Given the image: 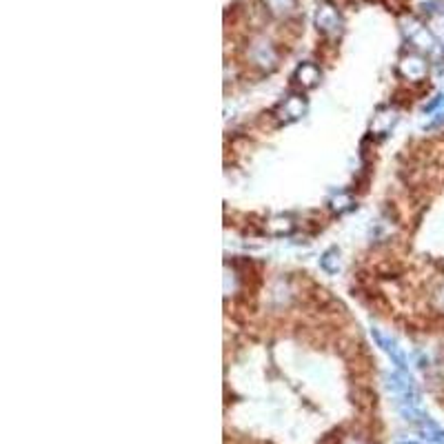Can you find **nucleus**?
Instances as JSON below:
<instances>
[{
	"mask_svg": "<svg viewBox=\"0 0 444 444\" xmlns=\"http://www.w3.org/2000/svg\"><path fill=\"white\" fill-rule=\"evenodd\" d=\"M371 337H373V340H376V345L389 355L391 364H394L398 371H408V360H406V355L402 353V349L398 347V342L394 340V337L384 335L380 329H371Z\"/></svg>",
	"mask_w": 444,
	"mask_h": 444,
	"instance_id": "1",
	"label": "nucleus"
},
{
	"mask_svg": "<svg viewBox=\"0 0 444 444\" xmlns=\"http://www.w3.org/2000/svg\"><path fill=\"white\" fill-rule=\"evenodd\" d=\"M315 25L320 31H335L340 27V16H337V9H333L331 5H320L318 13H315Z\"/></svg>",
	"mask_w": 444,
	"mask_h": 444,
	"instance_id": "2",
	"label": "nucleus"
},
{
	"mask_svg": "<svg viewBox=\"0 0 444 444\" xmlns=\"http://www.w3.org/2000/svg\"><path fill=\"white\" fill-rule=\"evenodd\" d=\"M305 112H307V102L302 100L300 96H291V98H287L280 104V118L287 120V122L302 118V116H305Z\"/></svg>",
	"mask_w": 444,
	"mask_h": 444,
	"instance_id": "3",
	"label": "nucleus"
},
{
	"mask_svg": "<svg viewBox=\"0 0 444 444\" xmlns=\"http://www.w3.org/2000/svg\"><path fill=\"white\" fill-rule=\"evenodd\" d=\"M400 74L408 80H420L426 74V65L418 56H408L400 63Z\"/></svg>",
	"mask_w": 444,
	"mask_h": 444,
	"instance_id": "4",
	"label": "nucleus"
},
{
	"mask_svg": "<svg viewBox=\"0 0 444 444\" xmlns=\"http://www.w3.org/2000/svg\"><path fill=\"white\" fill-rule=\"evenodd\" d=\"M296 80L302 89H311L320 82V71L313 63H305L296 69Z\"/></svg>",
	"mask_w": 444,
	"mask_h": 444,
	"instance_id": "5",
	"label": "nucleus"
},
{
	"mask_svg": "<svg viewBox=\"0 0 444 444\" xmlns=\"http://www.w3.org/2000/svg\"><path fill=\"white\" fill-rule=\"evenodd\" d=\"M396 120H398L396 109H384V112H380L376 118H373V122H371V131H373V134H378V136H384V134L391 131V127H394V124H396Z\"/></svg>",
	"mask_w": 444,
	"mask_h": 444,
	"instance_id": "6",
	"label": "nucleus"
},
{
	"mask_svg": "<svg viewBox=\"0 0 444 444\" xmlns=\"http://www.w3.org/2000/svg\"><path fill=\"white\" fill-rule=\"evenodd\" d=\"M418 440L422 444H444V431L440 429V426H435L433 422L424 424L422 431L418 433Z\"/></svg>",
	"mask_w": 444,
	"mask_h": 444,
	"instance_id": "7",
	"label": "nucleus"
},
{
	"mask_svg": "<svg viewBox=\"0 0 444 444\" xmlns=\"http://www.w3.org/2000/svg\"><path fill=\"white\" fill-rule=\"evenodd\" d=\"M320 266L327 274H337V269H340V254H337V249H327L323 258H320Z\"/></svg>",
	"mask_w": 444,
	"mask_h": 444,
	"instance_id": "8",
	"label": "nucleus"
},
{
	"mask_svg": "<svg viewBox=\"0 0 444 444\" xmlns=\"http://www.w3.org/2000/svg\"><path fill=\"white\" fill-rule=\"evenodd\" d=\"M266 229H269V234H274V236H284V234H291L293 222H291V218L278 216V218H271L269 222H266Z\"/></svg>",
	"mask_w": 444,
	"mask_h": 444,
	"instance_id": "9",
	"label": "nucleus"
},
{
	"mask_svg": "<svg viewBox=\"0 0 444 444\" xmlns=\"http://www.w3.org/2000/svg\"><path fill=\"white\" fill-rule=\"evenodd\" d=\"M353 198L349 193H337L335 198L331 200V209L335 211V213H345V211H349V209H353Z\"/></svg>",
	"mask_w": 444,
	"mask_h": 444,
	"instance_id": "10",
	"label": "nucleus"
},
{
	"mask_svg": "<svg viewBox=\"0 0 444 444\" xmlns=\"http://www.w3.org/2000/svg\"><path fill=\"white\" fill-rule=\"evenodd\" d=\"M398 444H422V442L416 438V440H404V442H398Z\"/></svg>",
	"mask_w": 444,
	"mask_h": 444,
	"instance_id": "11",
	"label": "nucleus"
},
{
	"mask_svg": "<svg viewBox=\"0 0 444 444\" xmlns=\"http://www.w3.org/2000/svg\"><path fill=\"white\" fill-rule=\"evenodd\" d=\"M442 305H444V293H442Z\"/></svg>",
	"mask_w": 444,
	"mask_h": 444,
	"instance_id": "12",
	"label": "nucleus"
}]
</instances>
